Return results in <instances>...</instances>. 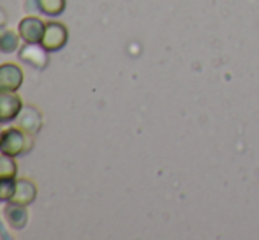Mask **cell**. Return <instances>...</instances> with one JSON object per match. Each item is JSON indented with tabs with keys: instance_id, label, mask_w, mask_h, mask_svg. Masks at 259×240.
I'll use <instances>...</instances> for the list:
<instances>
[{
	"instance_id": "obj_1",
	"label": "cell",
	"mask_w": 259,
	"mask_h": 240,
	"mask_svg": "<svg viewBox=\"0 0 259 240\" xmlns=\"http://www.w3.org/2000/svg\"><path fill=\"white\" fill-rule=\"evenodd\" d=\"M32 145H34L32 134L20 129V127H9V129L2 131V136H0V152H4V154L16 157V155H21L30 150Z\"/></svg>"
},
{
	"instance_id": "obj_2",
	"label": "cell",
	"mask_w": 259,
	"mask_h": 240,
	"mask_svg": "<svg viewBox=\"0 0 259 240\" xmlns=\"http://www.w3.org/2000/svg\"><path fill=\"white\" fill-rule=\"evenodd\" d=\"M67 39H69L67 27L58 23V21H50V23H46L41 45L45 46L48 52H57V50L64 48Z\"/></svg>"
},
{
	"instance_id": "obj_3",
	"label": "cell",
	"mask_w": 259,
	"mask_h": 240,
	"mask_svg": "<svg viewBox=\"0 0 259 240\" xmlns=\"http://www.w3.org/2000/svg\"><path fill=\"white\" fill-rule=\"evenodd\" d=\"M45 28L46 23L37 16H25L18 25V32H20L21 39L25 43H32V45H37V43L42 41Z\"/></svg>"
},
{
	"instance_id": "obj_4",
	"label": "cell",
	"mask_w": 259,
	"mask_h": 240,
	"mask_svg": "<svg viewBox=\"0 0 259 240\" xmlns=\"http://www.w3.org/2000/svg\"><path fill=\"white\" fill-rule=\"evenodd\" d=\"M23 83V71L16 64L0 65V92H16Z\"/></svg>"
},
{
	"instance_id": "obj_5",
	"label": "cell",
	"mask_w": 259,
	"mask_h": 240,
	"mask_svg": "<svg viewBox=\"0 0 259 240\" xmlns=\"http://www.w3.org/2000/svg\"><path fill=\"white\" fill-rule=\"evenodd\" d=\"M16 124L20 129L27 131L30 134H35L39 133V129L42 126V113L35 106H32V104H25L20 113H18Z\"/></svg>"
},
{
	"instance_id": "obj_6",
	"label": "cell",
	"mask_w": 259,
	"mask_h": 240,
	"mask_svg": "<svg viewBox=\"0 0 259 240\" xmlns=\"http://www.w3.org/2000/svg\"><path fill=\"white\" fill-rule=\"evenodd\" d=\"M21 108L23 103L16 92H0V122L16 120Z\"/></svg>"
},
{
	"instance_id": "obj_7",
	"label": "cell",
	"mask_w": 259,
	"mask_h": 240,
	"mask_svg": "<svg viewBox=\"0 0 259 240\" xmlns=\"http://www.w3.org/2000/svg\"><path fill=\"white\" fill-rule=\"evenodd\" d=\"M20 59L28 62V64L34 65V67L42 69V67H46V65H48V50H46L41 43H37V45L27 43V45L21 48Z\"/></svg>"
},
{
	"instance_id": "obj_8",
	"label": "cell",
	"mask_w": 259,
	"mask_h": 240,
	"mask_svg": "<svg viewBox=\"0 0 259 240\" xmlns=\"http://www.w3.org/2000/svg\"><path fill=\"white\" fill-rule=\"evenodd\" d=\"M37 198V187L30 179H18L16 180V191L11 202L20 203V205H30Z\"/></svg>"
},
{
	"instance_id": "obj_9",
	"label": "cell",
	"mask_w": 259,
	"mask_h": 240,
	"mask_svg": "<svg viewBox=\"0 0 259 240\" xmlns=\"http://www.w3.org/2000/svg\"><path fill=\"white\" fill-rule=\"evenodd\" d=\"M9 203L11 205L6 207L7 223H9V226L14 228V230H23L28 221L27 205H20V203H13V202H9Z\"/></svg>"
},
{
	"instance_id": "obj_10",
	"label": "cell",
	"mask_w": 259,
	"mask_h": 240,
	"mask_svg": "<svg viewBox=\"0 0 259 240\" xmlns=\"http://www.w3.org/2000/svg\"><path fill=\"white\" fill-rule=\"evenodd\" d=\"M20 32H14L11 30V28H2L0 30V52L4 53H13L18 50V46H20Z\"/></svg>"
},
{
	"instance_id": "obj_11",
	"label": "cell",
	"mask_w": 259,
	"mask_h": 240,
	"mask_svg": "<svg viewBox=\"0 0 259 240\" xmlns=\"http://www.w3.org/2000/svg\"><path fill=\"white\" fill-rule=\"evenodd\" d=\"M37 7L48 16H58L64 13L65 0H37Z\"/></svg>"
},
{
	"instance_id": "obj_12",
	"label": "cell",
	"mask_w": 259,
	"mask_h": 240,
	"mask_svg": "<svg viewBox=\"0 0 259 240\" xmlns=\"http://www.w3.org/2000/svg\"><path fill=\"white\" fill-rule=\"evenodd\" d=\"M16 191V180L14 177H2L0 179V202H11Z\"/></svg>"
},
{
	"instance_id": "obj_13",
	"label": "cell",
	"mask_w": 259,
	"mask_h": 240,
	"mask_svg": "<svg viewBox=\"0 0 259 240\" xmlns=\"http://www.w3.org/2000/svg\"><path fill=\"white\" fill-rule=\"evenodd\" d=\"M2 177H16V163L13 161V155L0 152V179Z\"/></svg>"
},
{
	"instance_id": "obj_14",
	"label": "cell",
	"mask_w": 259,
	"mask_h": 240,
	"mask_svg": "<svg viewBox=\"0 0 259 240\" xmlns=\"http://www.w3.org/2000/svg\"><path fill=\"white\" fill-rule=\"evenodd\" d=\"M6 21H7V14H6V11H4L2 7H0V28H2L4 25H6Z\"/></svg>"
},
{
	"instance_id": "obj_15",
	"label": "cell",
	"mask_w": 259,
	"mask_h": 240,
	"mask_svg": "<svg viewBox=\"0 0 259 240\" xmlns=\"http://www.w3.org/2000/svg\"><path fill=\"white\" fill-rule=\"evenodd\" d=\"M0 136H2V129H0Z\"/></svg>"
}]
</instances>
